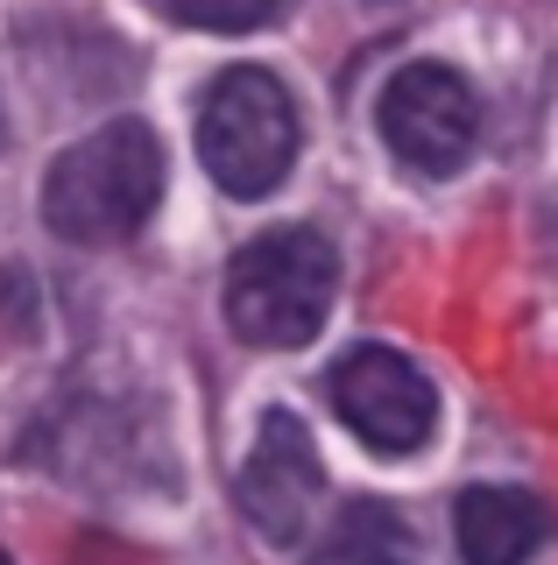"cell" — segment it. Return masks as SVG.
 I'll list each match as a JSON object with an SVG mask.
<instances>
[{
  "label": "cell",
  "mask_w": 558,
  "mask_h": 565,
  "mask_svg": "<svg viewBox=\"0 0 558 565\" xmlns=\"http://www.w3.org/2000/svg\"><path fill=\"white\" fill-rule=\"evenodd\" d=\"M333 411L368 452H417L439 424V388H431L396 347H354L333 367Z\"/></svg>",
  "instance_id": "obj_5"
},
{
  "label": "cell",
  "mask_w": 558,
  "mask_h": 565,
  "mask_svg": "<svg viewBox=\"0 0 558 565\" xmlns=\"http://www.w3.org/2000/svg\"><path fill=\"white\" fill-rule=\"evenodd\" d=\"M340 290V255L319 226H269L226 269V326L248 347H311Z\"/></svg>",
  "instance_id": "obj_2"
},
{
  "label": "cell",
  "mask_w": 558,
  "mask_h": 565,
  "mask_svg": "<svg viewBox=\"0 0 558 565\" xmlns=\"http://www.w3.org/2000/svg\"><path fill=\"white\" fill-rule=\"evenodd\" d=\"M163 199V141L142 120H107L78 135L43 177V226L72 247H107L142 234Z\"/></svg>",
  "instance_id": "obj_1"
},
{
  "label": "cell",
  "mask_w": 558,
  "mask_h": 565,
  "mask_svg": "<svg viewBox=\"0 0 558 565\" xmlns=\"http://www.w3.org/2000/svg\"><path fill=\"white\" fill-rule=\"evenodd\" d=\"M319 502H325V467H319V446H311L304 417L269 411L255 431L248 467H240V516L255 523V537L298 544L311 516H319Z\"/></svg>",
  "instance_id": "obj_6"
},
{
  "label": "cell",
  "mask_w": 558,
  "mask_h": 565,
  "mask_svg": "<svg viewBox=\"0 0 558 565\" xmlns=\"http://www.w3.org/2000/svg\"><path fill=\"white\" fill-rule=\"evenodd\" d=\"M452 537L466 565H523L551 537V509L523 488H466L452 509Z\"/></svg>",
  "instance_id": "obj_7"
},
{
  "label": "cell",
  "mask_w": 558,
  "mask_h": 565,
  "mask_svg": "<svg viewBox=\"0 0 558 565\" xmlns=\"http://www.w3.org/2000/svg\"><path fill=\"white\" fill-rule=\"evenodd\" d=\"M155 14H170L178 29H205V35H240V29H261L290 8V0H149Z\"/></svg>",
  "instance_id": "obj_9"
},
{
  "label": "cell",
  "mask_w": 558,
  "mask_h": 565,
  "mask_svg": "<svg viewBox=\"0 0 558 565\" xmlns=\"http://www.w3.org/2000/svg\"><path fill=\"white\" fill-rule=\"evenodd\" d=\"M311 565H410V558H404V530H396L389 509H368V502H361L354 516L325 537V552L311 558Z\"/></svg>",
  "instance_id": "obj_8"
},
{
  "label": "cell",
  "mask_w": 558,
  "mask_h": 565,
  "mask_svg": "<svg viewBox=\"0 0 558 565\" xmlns=\"http://www.w3.org/2000/svg\"><path fill=\"white\" fill-rule=\"evenodd\" d=\"M198 163L226 199H269L298 163V99L276 71L234 64L198 99Z\"/></svg>",
  "instance_id": "obj_3"
},
{
  "label": "cell",
  "mask_w": 558,
  "mask_h": 565,
  "mask_svg": "<svg viewBox=\"0 0 558 565\" xmlns=\"http://www.w3.org/2000/svg\"><path fill=\"white\" fill-rule=\"evenodd\" d=\"M368 8H396V0H368Z\"/></svg>",
  "instance_id": "obj_10"
},
{
  "label": "cell",
  "mask_w": 558,
  "mask_h": 565,
  "mask_svg": "<svg viewBox=\"0 0 558 565\" xmlns=\"http://www.w3.org/2000/svg\"><path fill=\"white\" fill-rule=\"evenodd\" d=\"M375 128H382V141H389V156L404 170L452 177L466 156H474V135H481L474 85H466L452 64H404L389 85H382Z\"/></svg>",
  "instance_id": "obj_4"
}]
</instances>
